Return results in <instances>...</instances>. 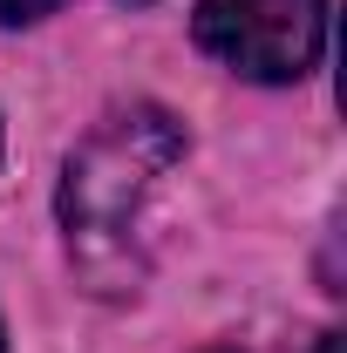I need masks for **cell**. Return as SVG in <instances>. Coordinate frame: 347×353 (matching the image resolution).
I'll return each mask as SVG.
<instances>
[{"label":"cell","mask_w":347,"mask_h":353,"mask_svg":"<svg viewBox=\"0 0 347 353\" xmlns=\"http://www.w3.org/2000/svg\"><path fill=\"white\" fill-rule=\"evenodd\" d=\"M184 163V130L164 109H116L68 157L62 176V231L68 259L95 292H130L157 245V204Z\"/></svg>","instance_id":"cell-1"},{"label":"cell","mask_w":347,"mask_h":353,"mask_svg":"<svg viewBox=\"0 0 347 353\" xmlns=\"http://www.w3.org/2000/svg\"><path fill=\"white\" fill-rule=\"evenodd\" d=\"M198 48L252 82H300L327 48V0H198Z\"/></svg>","instance_id":"cell-2"},{"label":"cell","mask_w":347,"mask_h":353,"mask_svg":"<svg viewBox=\"0 0 347 353\" xmlns=\"http://www.w3.org/2000/svg\"><path fill=\"white\" fill-rule=\"evenodd\" d=\"M62 0H0V21L7 28H21V21H41V14H55Z\"/></svg>","instance_id":"cell-3"},{"label":"cell","mask_w":347,"mask_h":353,"mask_svg":"<svg viewBox=\"0 0 347 353\" xmlns=\"http://www.w3.org/2000/svg\"><path fill=\"white\" fill-rule=\"evenodd\" d=\"M320 353H341V333H327V340H320Z\"/></svg>","instance_id":"cell-4"},{"label":"cell","mask_w":347,"mask_h":353,"mask_svg":"<svg viewBox=\"0 0 347 353\" xmlns=\"http://www.w3.org/2000/svg\"><path fill=\"white\" fill-rule=\"evenodd\" d=\"M0 353H7V340H0Z\"/></svg>","instance_id":"cell-5"},{"label":"cell","mask_w":347,"mask_h":353,"mask_svg":"<svg viewBox=\"0 0 347 353\" xmlns=\"http://www.w3.org/2000/svg\"><path fill=\"white\" fill-rule=\"evenodd\" d=\"M136 7H143V0H136Z\"/></svg>","instance_id":"cell-6"}]
</instances>
